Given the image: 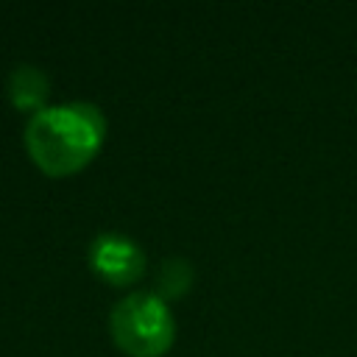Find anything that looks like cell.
<instances>
[{
	"label": "cell",
	"instance_id": "6da1fadb",
	"mask_svg": "<svg viewBox=\"0 0 357 357\" xmlns=\"http://www.w3.org/2000/svg\"><path fill=\"white\" fill-rule=\"evenodd\" d=\"M106 137V117L89 100L56 103L25 123V151L31 162L53 178L84 170L100 151Z\"/></svg>",
	"mask_w": 357,
	"mask_h": 357
},
{
	"label": "cell",
	"instance_id": "3957f363",
	"mask_svg": "<svg viewBox=\"0 0 357 357\" xmlns=\"http://www.w3.org/2000/svg\"><path fill=\"white\" fill-rule=\"evenodd\" d=\"M86 259L95 276L112 287H128L145 276V248L123 231H100L89 240Z\"/></svg>",
	"mask_w": 357,
	"mask_h": 357
},
{
	"label": "cell",
	"instance_id": "7a4b0ae2",
	"mask_svg": "<svg viewBox=\"0 0 357 357\" xmlns=\"http://www.w3.org/2000/svg\"><path fill=\"white\" fill-rule=\"evenodd\" d=\"M109 332L114 346L128 357H162L176 340V318L153 290H134L114 301Z\"/></svg>",
	"mask_w": 357,
	"mask_h": 357
},
{
	"label": "cell",
	"instance_id": "5b68a950",
	"mask_svg": "<svg viewBox=\"0 0 357 357\" xmlns=\"http://www.w3.org/2000/svg\"><path fill=\"white\" fill-rule=\"evenodd\" d=\"M192 279H195V271H192V262L184 259V257H167L159 262L156 273H153V293L165 301H176V298H184L187 290L192 287Z\"/></svg>",
	"mask_w": 357,
	"mask_h": 357
},
{
	"label": "cell",
	"instance_id": "277c9868",
	"mask_svg": "<svg viewBox=\"0 0 357 357\" xmlns=\"http://www.w3.org/2000/svg\"><path fill=\"white\" fill-rule=\"evenodd\" d=\"M6 86H8V100H11L14 109L28 112L31 117L36 112L47 109L50 81H47L42 67H36V64H17V67H11V73L6 78Z\"/></svg>",
	"mask_w": 357,
	"mask_h": 357
}]
</instances>
